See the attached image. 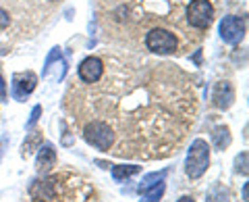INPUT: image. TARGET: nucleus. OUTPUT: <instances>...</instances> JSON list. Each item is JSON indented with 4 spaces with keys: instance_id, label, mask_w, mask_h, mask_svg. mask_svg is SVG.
<instances>
[{
    "instance_id": "nucleus-1",
    "label": "nucleus",
    "mask_w": 249,
    "mask_h": 202,
    "mask_svg": "<svg viewBox=\"0 0 249 202\" xmlns=\"http://www.w3.org/2000/svg\"><path fill=\"white\" fill-rule=\"evenodd\" d=\"M89 92L71 88L67 111L83 140L121 159H166L185 140L196 115V94L170 65L102 75Z\"/></svg>"
},
{
    "instance_id": "nucleus-2",
    "label": "nucleus",
    "mask_w": 249,
    "mask_h": 202,
    "mask_svg": "<svg viewBox=\"0 0 249 202\" xmlns=\"http://www.w3.org/2000/svg\"><path fill=\"white\" fill-rule=\"evenodd\" d=\"M25 202H100L89 180L73 171H56L29 185Z\"/></svg>"
},
{
    "instance_id": "nucleus-3",
    "label": "nucleus",
    "mask_w": 249,
    "mask_h": 202,
    "mask_svg": "<svg viewBox=\"0 0 249 202\" xmlns=\"http://www.w3.org/2000/svg\"><path fill=\"white\" fill-rule=\"evenodd\" d=\"M210 167V146L206 140H196L187 154V162H185V171L191 180H199L201 175L208 171Z\"/></svg>"
},
{
    "instance_id": "nucleus-4",
    "label": "nucleus",
    "mask_w": 249,
    "mask_h": 202,
    "mask_svg": "<svg viewBox=\"0 0 249 202\" xmlns=\"http://www.w3.org/2000/svg\"><path fill=\"white\" fill-rule=\"evenodd\" d=\"M145 46L154 54H173L178 46V40L173 32L164 27H154L145 34Z\"/></svg>"
},
{
    "instance_id": "nucleus-5",
    "label": "nucleus",
    "mask_w": 249,
    "mask_h": 202,
    "mask_svg": "<svg viewBox=\"0 0 249 202\" xmlns=\"http://www.w3.org/2000/svg\"><path fill=\"white\" fill-rule=\"evenodd\" d=\"M214 21L212 0H191L187 4V23L196 29H208Z\"/></svg>"
},
{
    "instance_id": "nucleus-6",
    "label": "nucleus",
    "mask_w": 249,
    "mask_h": 202,
    "mask_svg": "<svg viewBox=\"0 0 249 202\" xmlns=\"http://www.w3.org/2000/svg\"><path fill=\"white\" fill-rule=\"evenodd\" d=\"M220 36L227 44H239L245 36V23L235 15H229L220 23Z\"/></svg>"
},
{
    "instance_id": "nucleus-7",
    "label": "nucleus",
    "mask_w": 249,
    "mask_h": 202,
    "mask_svg": "<svg viewBox=\"0 0 249 202\" xmlns=\"http://www.w3.org/2000/svg\"><path fill=\"white\" fill-rule=\"evenodd\" d=\"M104 61L98 57H88L79 65V80L81 83H96L104 75Z\"/></svg>"
},
{
    "instance_id": "nucleus-8",
    "label": "nucleus",
    "mask_w": 249,
    "mask_h": 202,
    "mask_svg": "<svg viewBox=\"0 0 249 202\" xmlns=\"http://www.w3.org/2000/svg\"><path fill=\"white\" fill-rule=\"evenodd\" d=\"M36 83H37L36 73H31V71L15 73L13 75V96L17 100H25L36 90Z\"/></svg>"
},
{
    "instance_id": "nucleus-9",
    "label": "nucleus",
    "mask_w": 249,
    "mask_h": 202,
    "mask_svg": "<svg viewBox=\"0 0 249 202\" xmlns=\"http://www.w3.org/2000/svg\"><path fill=\"white\" fill-rule=\"evenodd\" d=\"M212 100L218 108H229L232 104V100H235V90H232V85L229 81H220L214 85V94H212Z\"/></svg>"
},
{
    "instance_id": "nucleus-10",
    "label": "nucleus",
    "mask_w": 249,
    "mask_h": 202,
    "mask_svg": "<svg viewBox=\"0 0 249 202\" xmlns=\"http://www.w3.org/2000/svg\"><path fill=\"white\" fill-rule=\"evenodd\" d=\"M40 154H37V162H36V167L40 173H48V171H52V167L56 165V152H54L52 146L46 144L44 148L40 146Z\"/></svg>"
},
{
    "instance_id": "nucleus-11",
    "label": "nucleus",
    "mask_w": 249,
    "mask_h": 202,
    "mask_svg": "<svg viewBox=\"0 0 249 202\" xmlns=\"http://www.w3.org/2000/svg\"><path fill=\"white\" fill-rule=\"evenodd\" d=\"M42 131H34V134H31L27 140H25V144H23V150H21V154L23 157H31V154H34L37 148H40L42 146Z\"/></svg>"
},
{
    "instance_id": "nucleus-12",
    "label": "nucleus",
    "mask_w": 249,
    "mask_h": 202,
    "mask_svg": "<svg viewBox=\"0 0 249 202\" xmlns=\"http://www.w3.org/2000/svg\"><path fill=\"white\" fill-rule=\"evenodd\" d=\"M139 171H142V167H137V165H116V167H112V177L116 182H123V180H127V177H131V175H137Z\"/></svg>"
},
{
    "instance_id": "nucleus-13",
    "label": "nucleus",
    "mask_w": 249,
    "mask_h": 202,
    "mask_svg": "<svg viewBox=\"0 0 249 202\" xmlns=\"http://www.w3.org/2000/svg\"><path fill=\"white\" fill-rule=\"evenodd\" d=\"M212 140H214V146L218 150H224L231 144V131H229V127H216L214 134H212Z\"/></svg>"
},
{
    "instance_id": "nucleus-14",
    "label": "nucleus",
    "mask_w": 249,
    "mask_h": 202,
    "mask_svg": "<svg viewBox=\"0 0 249 202\" xmlns=\"http://www.w3.org/2000/svg\"><path fill=\"white\" fill-rule=\"evenodd\" d=\"M40 115H42V106H36L34 108V113H31V119L27 121V129H31L37 123V119H40Z\"/></svg>"
},
{
    "instance_id": "nucleus-15",
    "label": "nucleus",
    "mask_w": 249,
    "mask_h": 202,
    "mask_svg": "<svg viewBox=\"0 0 249 202\" xmlns=\"http://www.w3.org/2000/svg\"><path fill=\"white\" fill-rule=\"evenodd\" d=\"M9 23H11L9 13H6L4 9H0V29H6V27H9Z\"/></svg>"
},
{
    "instance_id": "nucleus-16",
    "label": "nucleus",
    "mask_w": 249,
    "mask_h": 202,
    "mask_svg": "<svg viewBox=\"0 0 249 202\" xmlns=\"http://www.w3.org/2000/svg\"><path fill=\"white\" fill-rule=\"evenodd\" d=\"M178 202H196V200H193L191 196H183V198H181V200H178Z\"/></svg>"
}]
</instances>
